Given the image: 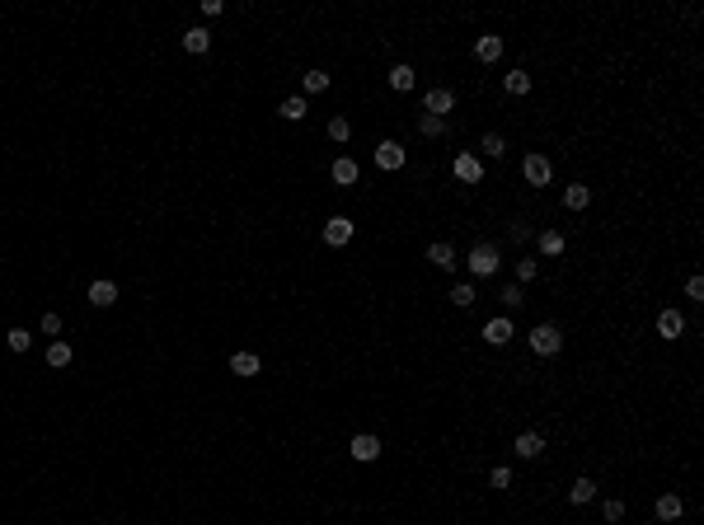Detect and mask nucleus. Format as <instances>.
<instances>
[{
	"label": "nucleus",
	"instance_id": "20",
	"mask_svg": "<svg viewBox=\"0 0 704 525\" xmlns=\"http://www.w3.org/2000/svg\"><path fill=\"white\" fill-rule=\"evenodd\" d=\"M258 366H263V361H258L254 352H235V357H230V370H235V375H258Z\"/></svg>",
	"mask_w": 704,
	"mask_h": 525
},
{
	"label": "nucleus",
	"instance_id": "14",
	"mask_svg": "<svg viewBox=\"0 0 704 525\" xmlns=\"http://www.w3.org/2000/svg\"><path fill=\"white\" fill-rule=\"evenodd\" d=\"M681 511H685V502L676 492H662L658 497V521H681Z\"/></svg>",
	"mask_w": 704,
	"mask_h": 525
},
{
	"label": "nucleus",
	"instance_id": "12",
	"mask_svg": "<svg viewBox=\"0 0 704 525\" xmlns=\"http://www.w3.org/2000/svg\"><path fill=\"white\" fill-rule=\"evenodd\" d=\"M347 450H352V459H362V464H371V459L380 455V441H376V436H367V432H362V436H352V446H347Z\"/></svg>",
	"mask_w": 704,
	"mask_h": 525
},
{
	"label": "nucleus",
	"instance_id": "35",
	"mask_svg": "<svg viewBox=\"0 0 704 525\" xmlns=\"http://www.w3.org/2000/svg\"><path fill=\"white\" fill-rule=\"evenodd\" d=\"M498 301H503L507 310H516V305H521V286H516V281H512V286H503V296H498Z\"/></svg>",
	"mask_w": 704,
	"mask_h": 525
},
{
	"label": "nucleus",
	"instance_id": "10",
	"mask_svg": "<svg viewBox=\"0 0 704 525\" xmlns=\"http://www.w3.org/2000/svg\"><path fill=\"white\" fill-rule=\"evenodd\" d=\"M347 239H352V221H347V216H334V221H325V244L343 249Z\"/></svg>",
	"mask_w": 704,
	"mask_h": 525
},
{
	"label": "nucleus",
	"instance_id": "26",
	"mask_svg": "<svg viewBox=\"0 0 704 525\" xmlns=\"http://www.w3.org/2000/svg\"><path fill=\"white\" fill-rule=\"evenodd\" d=\"M301 85H305V94H325L329 90V76H325V71H305Z\"/></svg>",
	"mask_w": 704,
	"mask_h": 525
},
{
	"label": "nucleus",
	"instance_id": "19",
	"mask_svg": "<svg viewBox=\"0 0 704 525\" xmlns=\"http://www.w3.org/2000/svg\"><path fill=\"white\" fill-rule=\"evenodd\" d=\"M592 497H596V479H573V488H568V502L573 506L592 502Z\"/></svg>",
	"mask_w": 704,
	"mask_h": 525
},
{
	"label": "nucleus",
	"instance_id": "29",
	"mask_svg": "<svg viewBox=\"0 0 704 525\" xmlns=\"http://www.w3.org/2000/svg\"><path fill=\"white\" fill-rule=\"evenodd\" d=\"M484 150H489L493 160H503L507 155V136L503 132H489V136H484Z\"/></svg>",
	"mask_w": 704,
	"mask_h": 525
},
{
	"label": "nucleus",
	"instance_id": "27",
	"mask_svg": "<svg viewBox=\"0 0 704 525\" xmlns=\"http://www.w3.org/2000/svg\"><path fill=\"white\" fill-rule=\"evenodd\" d=\"M47 366H56V370L71 366V343H52L47 347Z\"/></svg>",
	"mask_w": 704,
	"mask_h": 525
},
{
	"label": "nucleus",
	"instance_id": "18",
	"mask_svg": "<svg viewBox=\"0 0 704 525\" xmlns=\"http://www.w3.org/2000/svg\"><path fill=\"white\" fill-rule=\"evenodd\" d=\"M113 301H118V286H113V281H94V286H90V305H99V310H108Z\"/></svg>",
	"mask_w": 704,
	"mask_h": 525
},
{
	"label": "nucleus",
	"instance_id": "6",
	"mask_svg": "<svg viewBox=\"0 0 704 525\" xmlns=\"http://www.w3.org/2000/svg\"><path fill=\"white\" fill-rule=\"evenodd\" d=\"M404 160H409V155H404L399 141H380L376 145V165L380 169H390V174H394V169H404Z\"/></svg>",
	"mask_w": 704,
	"mask_h": 525
},
{
	"label": "nucleus",
	"instance_id": "4",
	"mask_svg": "<svg viewBox=\"0 0 704 525\" xmlns=\"http://www.w3.org/2000/svg\"><path fill=\"white\" fill-rule=\"evenodd\" d=\"M423 108H427V118H447V113H456V90H427V99H423Z\"/></svg>",
	"mask_w": 704,
	"mask_h": 525
},
{
	"label": "nucleus",
	"instance_id": "30",
	"mask_svg": "<svg viewBox=\"0 0 704 525\" xmlns=\"http://www.w3.org/2000/svg\"><path fill=\"white\" fill-rule=\"evenodd\" d=\"M451 305H460V310H469V305H474V286H469V281H460V286H451Z\"/></svg>",
	"mask_w": 704,
	"mask_h": 525
},
{
	"label": "nucleus",
	"instance_id": "7",
	"mask_svg": "<svg viewBox=\"0 0 704 525\" xmlns=\"http://www.w3.org/2000/svg\"><path fill=\"white\" fill-rule=\"evenodd\" d=\"M427 263H432V268H442V272H456L460 268V258H456V249L447 244V239H437L432 249H427Z\"/></svg>",
	"mask_w": 704,
	"mask_h": 525
},
{
	"label": "nucleus",
	"instance_id": "31",
	"mask_svg": "<svg viewBox=\"0 0 704 525\" xmlns=\"http://www.w3.org/2000/svg\"><path fill=\"white\" fill-rule=\"evenodd\" d=\"M418 132H423V136H442V132H447V118H427V113H423V118H418Z\"/></svg>",
	"mask_w": 704,
	"mask_h": 525
},
{
	"label": "nucleus",
	"instance_id": "3",
	"mask_svg": "<svg viewBox=\"0 0 704 525\" xmlns=\"http://www.w3.org/2000/svg\"><path fill=\"white\" fill-rule=\"evenodd\" d=\"M549 174H554V165H549L545 155H536V150H526V160H521V179H526V183H536V188H545Z\"/></svg>",
	"mask_w": 704,
	"mask_h": 525
},
{
	"label": "nucleus",
	"instance_id": "16",
	"mask_svg": "<svg viewBox=\"0 0 704 525\" xmlns=\"http://www.w3.org/2000/svg\"><path fill=\"white\" fill-rule=\"evenodd\" d=\"M282 118L287 123H305V113H310V103H305V94H296V99H282Z\"/></svg>",
	"mask_w": 704,
	"mask_h": 525
},
{
	"label": "nucleus",
	"instance_id": "28",
	"mask_svg": "<svg viewBox=\"0 0 704 525\" xmlns=\"http://www.w3.org/2000/svg\"><path fill=\"white\" fill-rule=\"evenodd\" d=\"M5 343H10V352H29V347H34V333H29V328H10Z\"/></svg>",
	"mask_w": 704,
	"mask_h": 525
},
{
	"label": "nucleus",
	"instance_id": "8",
	"mask_svg": "<svg viewBox=\"0 0 704 525\" xmlns=\"http://www.w3.org/2000/svg\"><path fill=\"white\" fill-rule=\"evenodd\" d=\"M512 450H516L521 459H540V455H545V436H540V432H521V436L512 441Z\"/></svg>",
	"mask_w": 704,
	"mask_h": 525
},
{
	"label": "nucleus",
	"instance_id": "21",
	"mask_svg": "<svg viewBox=\"0 0 704 525\" xmlns=\"http://www.w3.org/2000/svg\"><path fill=\"white\" fill-rule=\"evenodd\" d=\"M540 254H545V258H559L563 254V230H540Z\"/></svg>",
	"mask_w": 704,
	"mask_h": 525
},
{
	"label": "nucleus",
	"instance_id": "2",
	"mask_svg": "<svg viewBox=\"0 0 704 525\" xmlns=\"http://www.w3.org/2000/svg\"><path fill=\"white\" fill-rule=\"evenodd\" d=\"M465 268L474 272V277H493V272L503 268V258H498V249H493V244H474V249H469V258H465Z\"/></svg>",
	"mask_w": 704,
	"mask_h": 525
},
{
	"label": "nucleus",
	"instance_id": "5",
	"mask_svg": "<svg viewBox=\"0 0 704 525\" xmlns=\"http://www.w3.org/2000/svg\"><path fill=\"white\" fill-rule=\"evenodd\" d=\"M512 319H507V314H498V319H489V324H484V338H489V347H507L512 343Z\"/></svg>",
	"mask_w": 704,
	"mask_h": 525
},
{
	"label": "nucleus",
	"instance_id": "22",
	"mask_svg": "<svg viewBox=\"0 0 704 525\" xmlns=\"http://www.w3.org/2000/svg\"><path fill=\"white\" fill-rule=\"evenodd\" d=\"M183 47H188L193 56L207 52V47H212V33H207V28H188V33H183Z\"/></svg>",
	"mask_w": 704,
	"mask_h": 525
},
{
	"label": "nucleus",
	"instance_id": "13",
	"mask_svg": "<svg viewBox=\"0 0 704 525\" xmlns=\"http://www.w3.org/2000/svg\"><path fill=\"white\" fill-rule=\"evenodd\" d=\"M658 333L662 338H681L685 333V314L681 310H662L658 314Z\"/></svg>",
	"mask_w": 704,
	"mask_h": 525
},
{
	"label": "nucleus",
	"instance_id": "24",
	"mask_svg": "<svg viewBox=\"0 0 704 525\" xmlns=\"http://www.w3.org/2000/svg\"><path fill=\"white\" fill-rule=\"evenodd\" d=\"M390 90H399V94L414 90V66H394L390 71Z\"/></svg>",
	"mask_w": 704,
	"mask_h": 525
},
{
	"label": "nucleus",
	"instance_id": "37",
	"mask_svg": "<svg viewBox=\"0 0 704 525\" xmlns=\"http://www.w3.org/2000/svg\"><path fill=\"white\" fill-rule=\"evenodd\" d=\"M43 333H61V314H43Z\"/></svg>",
	"mask_w": 704,
	"mask_h": 525
},
{
	"label": "nucleus",
	"instance_id": "15",
	"mask_svg": "<svg viewBox=\"0 0 704 525\" xmlns=\"http://www.w3.org/2000/svg\"><path fill=\"white\" fill-rule=\"evenodd\" d=\"M587 202H592V192L582 188V183H568V188H563V207H568V212H587Z\"/></svg>",
	"mask_w": 704,
	"mask_h": 525
},
{
	"label": "nucleus",
	"instance_id": "25",
	"mask_svg": "<svg viewBox=\"0 0 704 525\" xmlns=\"http://www.w3.org/2000/svg\"><path fill=\"white\" fill-rule=\"evenodd\" d=\"M329 141H338V145L352 141V123H347V118H338V113L329 118Z\"/></svg>",
	"mask_w": 704,
	"mask_h": 525
},
{
	"label": "nucleus",
	"instance_id": "33",
	"mask_svg": "<svg viewBox=\"0 0 704 525\" xmlns=\"http://www.w3.org/2000/svg\"><path fill=\"white\" fill-rule=\"evenodd\" d=\"M601 516H606V521H620V516H625V502H620V497H606V502H601Z\"/></svg>",
	"mask_w": 704,
	"mask_h": 525
},
{
	"label": "nucleus",
	"instance_id": "17",
	"mask_svg": "<svg viewBox=\"0 0 704 525\" xmlns=\"http://www.w3.org/2000/svg\"><path fill=\"white\" fill-rule=\"evenodd\" d=\"M329 174H334V183H357V160H347V155H338L334 160V169H329Z\"/></svg>",
	"mask_w": 704,
	"mask_h": 525
},
{
	"label": "nucleus",
	"instance_id": "38",
	"mask_svg": "<svg viewBox=\"0 0 704 525\" xmlns=\"http://www.w3.org/2000/svg\"><path fill=\"white\" fill-rule=\"evenodd\" d=\"M507 239H512V244H526V225H521V221L507 225Z\"/></svg>",
	"mask_w": 704,
	"mask_h": 525
},
{
	"label": "nucleus",
	"instance_id": "34",
	"mask_svg": "<svg viewBox=\"0 0 704 525\" xmlns=\"http://www.w3.org/2000/svg\"><path fill=\"white\" fill-rule=\"evenodd\" d=\"M489 483H493V488H512V469H503V464L489 469Z\"/></svg>",
	"mask_w": 704,
	"mask_h": 525
},
{
	"label": "nucleus",
	"instance_id": "36",
	"mask_svg": "<svg viewBox=\"0 0 704 525\" xmlns=\"http://www.w3.org/2000/svg\"><path fill=\"white\" fill-rule=\"evenodd\" d=\"M685 296H690V301H704V281L690 277V281H685Z\"/></svg>",
	"mask_w": 704,
	"mask_h": 525
},
{
	"label": "nucleus",
	"instance_id": "23",
	"mask_svg": "<svg viewBox=\"0 0 704 525\" xmlns=\"http://www.w3.org/2000/svg\"><path fill=\"white\" fill-rule=\"evenodd\" d=\"M503 90L507 94H531V76H526V71H507V76H503Z\"/></svg>",
	"mask_w": 704,
	"mask_h": 525
},
{
	"label": "nucleus",
	"instance_id": "11",
	"mask_svg": "<svg viewBox=\"0 0 704 525\" xmlns=\"http://www.w3.org/2000/svg\"><path fill=\"white\" fill-rule=\"evenodd\" d=\"M474 56H479L484 66H493V61L503 56V38H498V33H484L479 43H474Z\"/></svg>",
	"mask_w": 704,
	"mask_h": 525
},
{
	"label": "nucleus",
	"instance_id": "1",
	"mask_svg": "<svg viewBox=\"0 0 704 525\" xmlns=\"http://www.w3.org/2000/svg\"><path fill=\"white\" fill-rule=\"evenodd\" d=\"M526 343H531V352H536V357H559V352H563L559 324H536L531 333H526Z\"/></svg>",
	"mask_w": 704,
	"mask_h": 525
},
{
	"label": "nucleus",
	"instance_id": "32",
	"mask_svg": "<svg viewBox=\"0 0 704 525\" xmlns=\"http://www.w3.org/2000/svg\"><path fill=\"white\" fill-rule=\"evenodd\" d=\"M536 272H540V263H531V258H521V263H516V286H526V281H536Z\"/></svg>",
	"mask_w": 704,
	"mask_h": 525
},
{
	"label": "nucleus",
	"instance_id": "9",
	"mask_svg": "<svg viewBox=\"0 0 704 525\" xmlns=\"http://www.w3.org/2000/svg\"><path fill=\"white\" fill-rule=\"evenodd\" d=\"M451 174H456L460 183H479V179H484V165H479V155H456Z\"/></svg>",
	"mask_w": 704,
	"mask_h": 525
}]
</instances>
